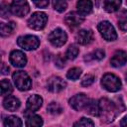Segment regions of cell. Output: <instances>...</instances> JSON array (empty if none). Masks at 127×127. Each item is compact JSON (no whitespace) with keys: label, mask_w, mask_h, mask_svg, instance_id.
<instances>
[{"label":"cell","mask_w":127,"mask_h":127,"mask_svg":"<svg viewBox=\"0 0 127 127\" xmlns=\"http://www.w3.org/2000/svg\"><path fill=\"white\" fill-rule=\"evenodd\" d=\"M118 109L117 106L107 98H101L99 101V116L102 118L101 120L105 123L112 122L116 115Z\"/></svg>","instance_id":"cell-1"},{"label":"cell","mask_w":127,"mask_h":127,"mask_svg":"<svg viewBox=\"0 0 127 127\" xmlns=\"http://www.w3.org/2000/svg\"><path fill=\"white\" fill-rule=\"evenodd\" d=\"M13 81L21 91H27L32 87V80L24 70H18L13 74Z\"/></svg>","instance_id":"cell-2"},{"label":"cell","mask_w":127,"mask_h":127,"mask_svg":"<svg viewBox=\"0 0 127 127\" xmlns=\"http://www.w3.org/2000/svg\"><path fill=\"white\" fill-rule=\"evenodd\" d=\"M101 85L110 92H116L121 88L120 79L113 73H105L101 79Z\"/></svg>","instance_id":"cell-3"},{"label":"cell","mask_w":127,"mask_h":127,"mask_svg":"<svg viewBox=\"0 0 127 127\" xmlns=\"http://www.w3.org/2000/svg\"><path fill=\"white\" fill-rule=\"evenodd\" d=\"M47 21L48 17L44 12H36L28 20V26L33 30H42L45 28Z\"/></svg>","instance_id":"cell-4"},{"label":"cell","mask_w":127,"mask_h":127,"mask_svg":"<svg viewBox=\"0 0 127 127\" xmlns=\"http://www.w3.org/2000/svg\"><path fill=\"white\" fill-rule=\"evenodd\" d=\"M17 44L23 48L24 50L27 51H33L36 50L39 45H40V40L38 39V37L33 36V35H26V36H22L19 37L17 40Z\"/></svg>","instance_id":"cell-5"},{"label":"cell","mask_w":127,"mask_h":127,"mask_svg":"<svg viewBox=\"0 0 127 127\" xmlns=\"http://www.w3.org/2000/svg\"><path fill=\"white\" fill-rule=\"evenodd\" d=\"M97 29L100 33V35L103 37L106 41H114L117 38V34L115 32L114 27L108 22V21H102L98 24Z\"/></svg>","instance_id":"cell-6"},{"label":"cell","mask_w":127,"mask_h":127,"mask_svg":"<svg viewBox=\"0 0 127 127\" xmlns=\"http://www.w3.org/2000/svg\"><path fill=\"white\" fill-rule=\"evenodd\" d=\"M48 39H49V42L54 47H62L65 44V42L67 40V36L64 30L58 28L50 33Z\"/></svg>","instance_id":"cell-7"},{"label":"cell","mask_w":127,"mask_h":127,"mask_svg":"<svg viewBox=\"0 0 127 127\" xmlns=\"http://www.w3.org/2000/svg\"><path fill=\"white\" fill-rule=\"evenodd\" d=\"M11 11L18 17H24L30 11L27 0H13L11 4Z\"/></svg>","instance_id":"cell-8"},{"label":"cell","mask_w":127,"mask_h":127,"mask_svg":"<svg viewBox=\"0 0 127 127\" xmlns=\"http://www.w3.org/2000/svg\"><path fill=\"white\" fill-rule=\"evenodd\" d=\"M66 86L65 81L61 78L60 76H52L48 79L47 81V88L51 91V92H60L62 90H64Z\"/></svg>","instance_id":"cell-9"},{"label":"cell","mask_w":127,"mask_h":127,"mask_svg":"<svg viewBox=\"0 0 127 127\" xmlns=\"http://www.w3.org/2000/svg\"><path fill=\"white\" fill-rule=\"evenodd\" d=\"M88 97L84 94V93H78L74 96H72L70 99H69V105L74 109V110H77V111H80L82 109L85 108L87 102H88Z\"/></svg>","instance_id":"cell-10"},{"label":"cell","mask_w":127,"mask_h":127,"mask_svg":"<svg viewBox=\"0 0 127 127\" xmlns=\"http://www.w3.org/2000/svg\"><path fill=\"white\" fill-rule=\"evenodd\" d=\"M83 21H84V17L76 12H70L66 14V16L64 17V22L66 26L70 29H74L78 27Z\"/></svg>","instance_id":"cell-11"},{"label":"cell","mask_w":127,"mask_h":127,"mask_svg":"<svg viewBox=\"0 0 127 127\" xmlns=\"http://www.w3.org/2000/svg\"><path fill=\"white\" fill-rule=\"evenodd\" d=\"M10 63L16 67H23L27 64L26 55L21 51H13L10 54Z\"/></svg>","instance_id":"cell-12"},{"label":"cell","mask_w":127,"mask_h":127,"mask_svg":"<svg viewBox=\"0 0 127 127\" xmlns=\"http://www.w3.org/2000/svg\"><path fill=\"white\" fill-rule=\"evenodd\" d=\"M75 40L79 45H88L93 41V33L90 30H80L77 32Z\"/></svg>","instance_id":"cell-13"},{"label":"cell","mask_w":127,"mask_h":127,"mask_svg":"<svg viewBox=\"0 0 127 127\" xmlns=\"http://www.w3.org/2000/svg\"><path fill=\"white\" fill-rule=\"evenodd\" d=\"M24 115L26 117V125L28 127H39L43 125V119L39 116L33 113V111L26 110L24 112Z\"/></svg>","instance_id":"cell-14"},{"label":"cell","mask_w":127,"mask_h":127,"mask_svg":"<svg viewBox=\"0 0 127 127\" xmlns=\"http://www.w3.org/2000/svg\"><path fill=\"white\" fill-rule=\"evenodd\" d=\"M127 63V53L124 51H117L110 60V64L114 67H119Z\"/></svg>","instance_id":"cell-15"},{"label":"cell","mask_w":127,"mask_h":127,"mask_svg":"<svg viewBox=\"0 0 127 127\" xmlns=\"http://www.w3.org/2000/svg\"><path fill=\"white\" fill-rule=\"evenodd\" d=\"M42 103H43V98L40 95L34 94L30 96L27 100V109L35 112L38 109H40V107L42 106Z\"/></svg>","instance_id":"cell-16"},{"label":"cell","mask_w":127,"mask_h":127,"mask_svg":"<svg viewBox=\"0 0 127 127\" xmlns=\"http://www.w3.org/2000/svg\"><path fill=\"white\" fill-rule=\"evenodd\" d=\"M76 8L80 15L86 16L92 12L93 6L90 0H78V2L76 3Z\"/></svg>","instance_id":"cell-17"},{"label":"cell","mask_w":127,"mask_h":127,"mask_svg":"<svg viewBox=\"0 0 127 127\" xmlns=\"http://www.w3.org/2000/svg\"><path fill=\"white\" fill-rule=\"evenodd\" d=\"M3 106L5 109H7L9 111H15L20 107V100L14 96L8 95L3 100Z\"/></svg>","instance_id":"cell-18"},{"label":"cell","mask_w":127,"mask_h":127,"mask_svg":"<svg viewBox=\"0 0 127 127\" xmlns=\"http://www.w3.org/2000/svg\"><path fill=\"white\" fill-rule=\"evenodd\" d=\"M84 109L87 113H89L92 116H99V102H97L94 99L88 100Z\"/></svg>","instance_id":"cell-19"},{"label":"cell","mask_w":127,"mask_h":127,"mask_svg":"<svg viewBox=\"0 0 127 127\" xmlns=\"http://www.w3.org/2000/svg\"><path fill=\"white\" fill-rule=\"evenodd\" d=\"M120 5H121V0H104L103 3L104 10L109 13L117 11L120 8Z\"/></svg>","instance_id":"cell-20"},{"label":"cell","mask_w":127,"mask_h":127,"mask_svg":"<svg viewBox=\"0 0 127 127\" xmlns=\"http://www.w3.org/2000/svg\"><path fill=\"white\" fill-rule=\"evenodd\" d=\"M15 28H16V25H15L14 22L1 23V25H0V34H1L2 37H8L13 33Z\"/></svg>","instance_id":"cell-21"},{"label":"cell","mask_w":127,"mask_h":127,"mask_svg":"<svg viewBox=\"0 0 127 127\" xmlns=\"http://www.w3.org/2000/svg\"><path fill=\"white\" fill-rule=\"evenodd\" d=\"M105 57V52L101 49H97L93 51L91 54L85 57V61H100Z\"/></svg>","instance_id":"cell-22"},{"label":"cell","mask_w":127,"mask_h":127,"mask_svg":"<svg viewBox=\"0 0 127 127\" xmlns=\"http://www.w3.org/2000/svg\"><path fill=\"white\" fill-rule=\"evenodd\" d=\"M4 126H6V127H20V126H22V121L17 116H9L4 120Z\"/></svg>","instance_id":"cell-23"},{"label":"cell","mask_w":127,"mask_h":127,"mask_svg":"<svg viewBox=\"0 0 127 127\" xmlns=\"http://www.w3.org/2000/svg\"><path fill=\"white\" fill-rule=\"evenodd\" d=\"M12 91H13V87L10 81L8 79H2L1 80V94L3 96H6V95H9Z\"/></svg>","instance_id":"cell-24"},{"label":"cell","mask_w":127,"mask_h":127,"mask_svg":"<svg viewBox=\"0 0 127 127\" xmlns=\"http://www.w3.org/2000/svg\"><path fill=\"white\" fill-rule=\"evenodd\" d=\"M78 53H79L78 48L75 45H70L65 52V58L68 60H74L77 57Z\"/></svg>","instance_id":"cell-25"},{"label":"cell","mask_w":127,"mask_h":127,"mask_svg":"<svg viewBox=\"0 0 127 127\" xmlns=\"http://www.w3.org/2000/svg\"><path fill=\"white\" fill-rule=\"evenodd\" d=\"M47 110L49 111V113L53 114V115H59L62 113L63 111V108L62 106L58 103V102H51L48 107H47Z\"/></svg>","instance_id":"cell-26"},{"label":"cell","mask_w":127,"mask_h":127,"mask_svg":"<svg viewBox=\"0 0 127 127\" xmlns=\"http://www.w3.org/2000/svg\"><path fill=\"white\" fill-rule=\"evenodd\" d=\"M81 74V69L79 67H72L70 68L67 73H66V77L70 80H76Z\"/></svg>","instance_id":"cell-27"},{"label":"cell","mask_w":127,"mask_h":127,"mask_svg":"<svg viewBox=\"0 0 127 127\" xmlns=\"http://www.w3.org/2000/svg\"><path fill=\"white\" fill-rule=\"evenodd\" d=\"M53 7L56 11L62 13L66 9L67 4L64 0H53Z\"/></svg>","instance_id":"cell-28"},{"label":"cell","mask_w":127,"mask_h":127,"mask_svg":"<svg viewBox=\"0 0 127 127\" xmlns=\"http://www.w3.org/2000/svg\"><path fill=\"white\" fill-rule=\"evenodd\" d=\"M11 7L6 4V3H2L1 4V8H0V14H1V17L2 18H8L11 14Z\"/></svg>","instance_id":"cell-29"},{"label":"cell","mask_w":127,"mask_h":127,"mask_svg":"<svg viewBox=\"0 0 127 127\" xmlns=\"http://www.w3.org/2000/svg\"><path fill=\"white\" fill-rule=\"evenodd\" d=\"M73 126H84V127L90 126V127H92V126H94V123L92 122V120H90L88 118H85V117H82L77 122H75L73 124Z\"/></svg>","instance_id":"cell-30"},{"label":"cell","mask_w":127,"mask_h":127,"mask_svg":"<svg viewBox=\"0 0 127 127\" xmlns=\"http://www.w3.org/2000/svg\"><path fill=\"white\" fill-rule=\"evenodd\" d=\"M93 81H94V76H93L92 74H87V75H85V76L83 77V79L81 80V85L87 87V86L91 85V84L93 83Z\"/></svg>","instance_id":"cell-31"},{"label":"cell","mask_w":127,"mask_h":127,"mask_svg":"<svg viewBox=\"0 0 127 127\" xmlns=\"http://www.w3.org/2000/svg\"><path fill=\"white\" fill-rule=\"evenodd\" d=\"M55 63H56V65H57V66H59V67H64V64H65V60L64 59V57H62V55H59V56H57Z\"/></svg>","instance_id":"cell-32"},{"label":"cell","mask_w":127,"mask_h":127,"mask_svg":"<svg viewBox=\"0 0 127 127\" xmlns=\"http://www.w3.org/2000/svg\"><path fill=\"white\" fill-rule=\"evenodd\" d=\"M32 1L39 8H45L49 4V0H32Z\"/></svg>","instance_id":"cell-33"},{"label":"cell","mask_w":127,"mask_h":127,"mask_svg":"<svg viewBox=\"0 0 127 127\" xmlns=\"http://www.w3.org/2000/svg\"><path fill=\"white\" fill-rule=\"evenodd\" d=\"M118 26H119V28H120L121 31H127V20L121 19L118 22Z\"/></svg>","instance_id":"cell-34"},{"label":"cell","mask_w":127,"mask_h":127,"mask_svg":"<svg viewBox=\"0 0 127 127\" xmlns=\"http://www.w3.org/2000/svg\"><path fill=\"white\" fill-rule=\"evenodd\" d=\"M118 17L120 19H123V20H127V10H122L121 12H119V15Z\"/></svg>","instance_id":"cell-35"},{"label":"cell","mask_w":127,"mask_h":127,"mask_svg":"<svg viewBox=\"0 0 127 127\" xmlns=\"http://www.w3.org/2000/svg\"><path fill=\"white\" fill-rule=\"evenodd\" d=\"M1 71H2V74H8L9 73V67L4 63L2 64V69H1Z\"/></svg>","instance_id":"cell-36"},{"label":"cell","mask_w":127,"mask_h":127,"mask_svg":"<svg viewBox=\"0 0 127 127\" xmlns=\"http://www.w3.org/2000/svg\"><path fill=\"white\" fill-rule=\"evenodd\" d=\"M120 125H121V126H125V127H127V116H125V117L121 120Z\"/></svg>","instance_id":"cell-37"},{"label":"cell","mask_w":127,"mask_h":127,"mask_svg":"<svg viewBox=\"0 0 127 127\" xmlns=\"http://www.w3.org/2000/svg\"><path fill=\"white\" fill-rule=\"evenodd\" d=\"M99 1H100V0H96V5H97V6H98V4H99Z\"/></svg>","instance_id":"cell-38"},{"label":"cell","mask_w":127,"mask_h":127,"mask_svg":"<svg viewBox=\"0 0 127 127\" xmlns=\"http://www.w3.org/2000/svg\"><path fill=\"white\" fill-rule=\"evenodd\" d=\"M125 78H126V81H127V72L125 73Z\"/></svg>","instance_id":"cell-39"},{"label":"cell","mask_w":127,"mask_h":127,"mask_svg":"<svg viewBox=\"0 0 127 127\" xmlns=\"http://www.w3.org/2000/svg\"><path fill=\"white\" fill-rule=\"evenodd\" d=\"M126 2H127V0H126Z\"/></svg>","instance_id":"cell-40"}]
</instances>
